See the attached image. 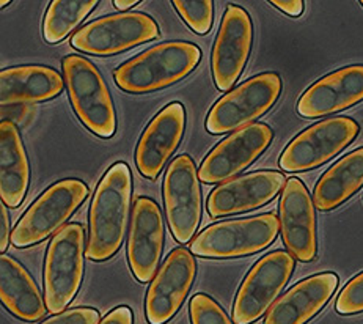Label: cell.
<instances>
[{"label": "cell", "instance_id": "5b68a950", "mask_svg": "<svg viewBox=\"0 0 363 324\" xmlns=\"http://www.w3.org/2000/svg\"><path fill=\"white\" fill-rule=\"evenodd\" d=\"M280 219L274 213L217 222L194 238L191 250L201 258H239L258 254L277 240Z\"/></svg>", "mask_w": 363, "mask_h": 324}, {"label": "cell", "instance_id": "2e32d148", "mask_svg": "<svg viewBox=\"0 0 363 324\" xmlns=\"http://www.w3.org/2000/svg\"><path fill=\"white\" fill-rule=\"evenodd\" d=\"M283 244L296 260L313 262L318 254L316 213L313 199L299 178H289L280 197Z\"/></svg>", "mask_w": 363, "mask_h": 324}, {"label": "cell", "instance_id": "7a4b0ae2", "mask_svg": "<svg viewBox=\"0 0 363 324\" xmlns=\"http://www.w3.org/2000/svg\"><path fill=\"white\" fill-rule=\"evenodd\" d=\"M201 49L187 41H167L133 57L113 71L118 89L143 95L183 81L197 68Z\"/></svg>", "mask_w": 363, "mask_h": 324}, {"label": "cell", "instance_id": "cb8c5ba5", "mask_svg": "<svg viewBox=\"0 0 363 324\" xmlns=\"http://www.w3.org/2000/svg\"><path fill=\"white\" fill-rule=\"evenodd\" d=\"M363 186V147L341 157L319 178L313 203L319 211H332L357 194Z\"/></svg>", "mask_w": 363, "mask_h": 324}, {"label": "cell", "instance_id": "1f68e13d", "mask_svg": "<svg viewBox=\"0 0 363 324\" xmlns=\"http://www.w3.org/2000/svg\"><path fill=\"white\" fill-rule=\"evenodd\" d=\"M271 5H274L275 9H279L288 16L297 18L303 13V2L302 0H271Z\"/></svg>", "mask_w": 363, "mask_h": 324}, {"label": "cell", "instance_id": "f1b7e54d", "mask_svg": "<svg viewBox=\"0 0 363 324\" xmlns=\"http://www.w3.org/2000/svg\"><path fill=\"white\" fill-rule=\"evenodd\" d=\"M41 324H99V312L90 307H79L65 311Z\"/></svg>", "mask_w": 363, "mask_h": 324}, {"label": "cell", "instance_id": "8992f818", "mask_svg": "<svg viewBox=\"0 0 363 324\" xmlns=\"http://www.w3.org/2000/svg\"><path fill=\"white\" fill-rule=\"evenodd\" d=\"M89 194V186L81 179L67 178L54 183L19 219L11 233L13 246L26 249L45 241L74 214Z\"/></svg>", "mask_w": 363, "mask_h": 324}, {"label": "cell", "instance_id": "52a82bcc", "mask_svg": "<svg viewBox=\"0 0 363 324\" xmlns=\"http://www.w3.org/2000/svg\"><path fill=\"white\" fill-rule=\"evenodd\" d=\"M281 93L277 73H261L222 96L209 111L205 128L209 134H228L252 125L271 109Z\"/></svg>", "mask_w": 363, "mask_h": 324}, {"label": "cell", "instance_id": "484cf974", "mask_svg": "<svg viewBox=\"0 0 363 324\" xmlns=\"http://www.w3.org/2000/svg\"><path fill=\"white\" fill-rule=\"evenodd\" d=\"M178 14L195 33H209L214 23V4L211 0H175Z\"/></svg>", "mask_w": 363, "mask_h": 324}, {"label": "cell", "instance_id": "603a6c76", "mask_svg": "<svg viewBox=\"0 0 363 324\" xmlns=\"http://www.w3.org/2000/svg\"><path fill=\"white\" fill-rule=\"evenodd\" d=\"M0 299L6 311L28 323L41 320L48 311L32 276L9 255L0 257Z\"/></svg>", "mask_w": 363, "mask_h": 324}, {"label": "cell", "instance_id": "277c9868", "mask_svg": "<svg viewBox=\"0 0 363 324\" xmlns=\"http://www.w3.org/2000/svg\"><path fill=\"white\" fill-rule=\"evenodd\" d=\"M85 230L71 222L54 235L45 260V302L50 313H62L76 298L84 279Z\"/></svg>", "mask_w": 363, "mask_h": 324}, {"label": "cell", "instance_id": "d6a6232c", "mask_svg": "<svg viewBox=\"0 0 363 324\" xmlns=\"http://www.w3.org/2000/svg\"><path fill=\"white\" fill-rule=\"evenodd\" d=\"M139 4H140L139 0H115V2H113L115 9H118V10H121V11L133 9V6L139 5Z\"/></svg>", "mask_w": 363, "mask_h": 324}, {"label": "cell", "instance_id": "7c38bea8", "mask_svg": "<svg viewBox=\"0 0 363 324\" xmlns=\"http://www.w3.org/2000/svg\"><path fill=\"white\" fill-rule=\"evenodd\" d=\"M274 139L266 123H252L230 134L209 151L201 162L199 177L205 184L227 183L264 153Z\"/></svg>", "mask_w": 363, "mask_h": 324}, {"label": "cell", "instance_id": "e575fe53", "mask_svg": "<svg viewBox=\"0 0 363 324\" xmlns=\"http://www.w3.org/2000/svg\"><path fill=\"white\" fill-rule=\"evenodd\" d=\"M360 5H362V6H363V0H362V2H360Z\"/></svg>", "mask_w": 363, "mask_h": 324}, {"label": "cell", "instance_id": "9c48e42d", "mask_svg": "<svg viewBox=\"0 0 363 324\" xmlns=\"http://www.w3.org/2000/svg\"><path fill=\"white\" fill-rule=\"evenodd\" d=\"M294 260L286 250H274L253 264L236 293L233 323L252 324L271 311L293 276Z\"/></svg>", "mask_w": 363, "mask_h": 324}, {"label": "cell", "instance_id": "83f0119b", "mask_svg": "<svg viewBox=\"0 0 363 324\" xmlns=\"http://www.w3.org/2000/svg\"><path fill=\"white\" fill-rule=\"evenodd\" d=\"M335 311L340 315H357L363 313V272L351 279L340 291Z\"/></svg>", "mask_w": 363, "mask_h": 324}, {"label": "cell", "instance_id": "f546056e", "mask_svg": "<svg viewBox=\"0 0 363 324\" xmlns=\"http://www.w3.org/2000/svg\"><path fill=\"white\" fill-rule=\"evenodd\" d=\"M11 242V232H10V216L6 211V205H0V252L9 249V244Z\"/></svg>", "mask_w": 363, "mask_h": 324}, {"label": "cell", "instance_id": "ffe728a7", "mask_svg": "<svg viewBox=\"0 0 363 324\" xmlns=\"http://www.w3.org/2000/svg\"><path fill=\"white\" fill-rule=\"evenodd\" d=\"M338 286L335 272L301 280L275 301L263 324H307L323 311Z\"/></svg>", "mask_w": 363, "mask_h": 324}, {"label": "cell", "instance_id": "3957f363", "mask_svg": "<svg viewBox=\"0 0 363 324\" xmlns=\"http://www.w3.org/2000/svg\"><path fill=\"white\" fill-rule=\"evenodd\" d=\"M62 68L77 118L96 138L111 139L117 133V112L103 74L81 55L65 57Z\"/></svg>", "mask_w": 363, "mask_h": 324}, {"label": "cell", "instance_id": "8fae6325", "mask_svg": "<svg viewBox=\"0 0 363 324\" xmlns=\"http://www.w3.org/2000/svg\"><path fill=\"white\" fill-rule=\"evenodd\" d=\"M162 194L170 232L179 244H187L201 220L200 177L191 156L181 155L170 162L164 177Z\"/></svg>", "mask_w": 363, "mask_h": 324}, {"label": "cell", "instance_id": "ac0fdd59", "mask_svg": "<svg viewBox=\"0 0 363 324\" xmlns=\"http://www.w3.org/2000/svg\"><path fill=\"white\" fill-rule=\"evenodd\" d=\"M186 129V111L181 103L165 106L145 128L135 148V165L140 175L156 179L179 147Z\"/></svg>", "mask_w": 363, "mask_h": 324}, {"label": "cell", "instance_id": "9a60e30c", "mask_svg": "<svg viewBox=\"0 0 363 324\" xmlns=\"http://www.w3.org/2000/svg\"><path fill=\"white\" fill-rule=\"evenodd\" d=\"M165 227L159 205L150 197L134 201L128 240V262L133 276L147 284L157 274L164 252Z\"/></svg>", "mask_w": 363, "mask_h": 324}, {"label": "cell", "instance_id": "d6986e66", "mask_svg": "<svg viewBox=\"0 0 363 324\" xmlns=\"http://www.w3.org/2000/svg\"><path fill=\"white\" fill-rule=\"evenodd\" d=\"M363 101V65H350L316 81L297 101V113L319 118L350 109Z\"/></svg>", "mask_w": 363, "mask_h": 324}, {"label": "cell", "instance_id": "e0dca14e", "mask_svg": "<svg viewBox=\"0 0 363 324\" xmlns=\"http://www.w3.org/2000/svg\"><path fill=\"white\" fill-rule=\"evenodd\" d=\"M286 178L281 172L259 170L217 186L209 194L206 208L211 218L253 211L264 206L285 189Z\"/></svg>", "mask_w": 363, "mask_h": 324}, {"label": "cell", "instance_id": "4316f807", "mask_svg": "<svg viewBox=\"0 0 363 324\" xmlns=\"http://www.w3.org/2000/svg\"><path fill=\"white\" fill-rule=\"evenodd\" d=\"M192 324H233L223 308L208 294H195L189 304Z\"/></svg>", "mask_w": 363, "mask_h": 324}, {"label": "cell", "instance_id": "6da1fadb", "mask_svg": "<svg viewBox=\"0 0 363 324\" xmlns=\"http://www.w3.org/2000/svg\"><path fill=\"white\" fill-rule=\"evenodd\" d=\"M130 199L133 175L128 164H113L99 181L90 205L86 241L89 260L107 262L120 250L129 222Z\"/></svg>", "mask_w": 363, "mask_h": 324}, {"label": "cell", "instance_id": "7402d4cb", "mask_svg": "<svg viewBox=\"0 0 363 324\" xmlns=\"http://www.w3.org/2000/svg\"><path fill=\"white\" fill-rule=\"evenodd\" d=\"M30 184V165L19 129L13 121L0 125V197L2 203L18 208Z\"/></svg>", "mask_w": 363, "mask_h": 324}, {"label": "cell", "instance_id": "5bb4252c", "mask_svg": "<svg viewBox=\"0 0 363 324\" xmlns=\"http://www.w3.org/2000/svg\"><path fill=\"white\" fill-rule=\"evenodd\" d=\"M253 24L244 9L230 5L222 18L213 48L211 71L216 87L227 91L238 82L250 57Z\"/></svg>", "mask_w": 363, "mask_h": 324}, {"label": "cell", "instance_id": "4fadbf2b", "mask_svg": "<svg viewBox=\"0 0 363 324\" xmlns=\"http://www.w3.org/2000/svg\"><path fill=\"white\" fill-rule=\"evenodd\" d=\"M197 276L194 254L186 247L173 249L152 279L145 299V315L150 324L169 323L183 307Z\"/></svg>", "mask_w": 363, "mask_h": 324}, {"label": "cell", "instance_id": "4dcf8cb0", "mask_svg": "<svg viewBox=\"0 0 363 324\" xmlns=\"http://www.w3.org/2000/svg\"><path fill=\"white\" fill-rule=\"evenodd\" d=\"M99 324H133V311L125 306L113 308Z\"/></svg>", "mask_w": 363, "mask_h": 324}, {"label": "cell", "instance_id": "30bf717a", "mask_svg": "<svg viewBox=\"0 0 363 324\" xmlns=\"http://www.w3.org/2000/svg\"><path fill=\"white\" fill-rule=\"evenodd\" d=\"M156 21L145 13L108 14L84 26L71 38V46L84 54L108 57L125 52L159 37Z\"/></svg>", "mask_w": 363, "mask_h": 324}, {"label": "cell", "instance_id": "d4e9b609", "mask_svg": "<svg viewBox=\"0 0 363 324\" xmlns=\"http://www.w3.org/2000/svg\"><path fill=\"white\" fill-rule=\"evenodd\" d=\"M96 0H54L43 21V37L50 45L60 43L96 9Z\"/></svg>", "mask_w": 363, "mask_h": 324}, {"label": "cell", "instance_id": "836d02e7", "mask_svg": "<svg viewBox=\"0 0 363 324\" xmlns=\"http://www.w3.org/2000/svg\"><path fill=\"white\" fill-rule=\"evenodd\" d=\"M9 4H10L9 0H2V2H0V6H2V9H4V6H6Z\"/></svg>", "mask_w": 363, "mask_h": 324}, {"label": "cell", "instance_id": "ba28073f", "mask_svg": "<svg viewBox=\"0 0 363 324\" xmlns=\"http://www.w3.org/2000/svg\"><path fill=\"white\" fill-rule=\"evenodd\" d=\"M360 126L350 117H332L318 121L288 143L279 165L288 174L321 167L357 139Z\"/></svg>", "mask_w": 363, "mask_h": 324}, {"label": "cell", "instance_id": "44dd1931", "mask_svg": "<svg viewBox=\"0 0 363 324\" xmlns=\"http://www.w3.org/2000/svg\"><path fill=\"white\" fill-rule=\"evenodd\" d=\"M63 87L65 79L54 68L43 65L11 67L0 73V101L4 107L54 99Z\"/></svg>", "mask_w": 363, "mask_h": 324}]
</instances>
